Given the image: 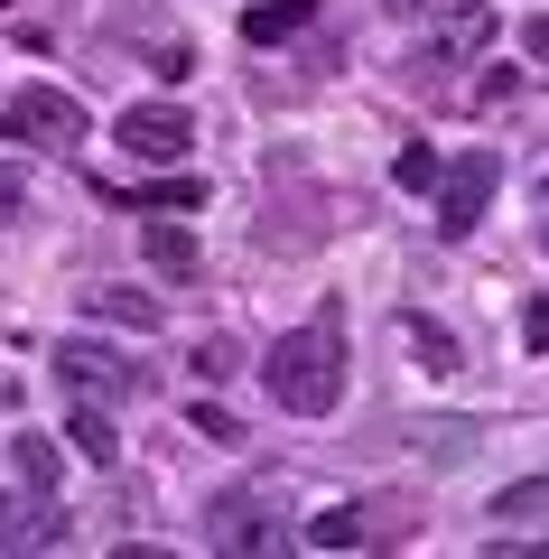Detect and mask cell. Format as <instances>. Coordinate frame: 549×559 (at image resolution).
<instances>
[{
	"label": "cell",
	"instance_id": "obj_1",
	"mask_svg": "<svg viewBox=\"0 0 549 559\" xmlns=\"http://www.w3.org/2000/svg\"><path fill=\"white\" fill-rule=\"evenodd\" d=\"M261 382H271L279 411L326 419L335 401H345V318H335V308H317L308 326H289V336L261 355Z\"/></svg>",
	"mask_w": 549,
	"mask_h": 559
},
{
	"label": "cell",
	"instance_id": "obj_2",
	"mask_svg": "<svg viewBox=\"0 0 549 559\" xmlns=\"http://www.w3.org/2000/svg\"><path fill=\"white\" fill-rule=\"evenodd\" d=\"M57 382H65V401L121 411V401L140 392V364H131V355H112V345H94V336H65V345H57Z\"/></svg>",
	"mask_w": 549,
	"mask_h": 559
},
{
	"label": "cell",
	"instance_id": "obj_3",
	"mask_svg": "<svg viewBox=\"0 0 549 559\" xmlns=\"http://www.w3.org/2000/svg\"><path fill=\"white\" fill-rule=\"evenodd\" d=\"M0 131H20V140H38V150H65V159H75L84 150V103L57 94V84H20V94L0 103Z\"/></svg>",
	"mask_w": 549,
	"mask_h": 559
},
{
	"label": "cell",
	"instance_id": "obj_4",
	"mask_svg": "<svg viewBox=\"0 0 549 559\" xmlns=\"http://www.w3.org/2000/svg\"><path fill=\"white\" fill-rule=\"evenodd\" d=\"M493 187H503V168H493V150H466V159H447L438 168V234H475L485 224V205H493Z\"/></svg>",
	"mask_w": 549,
	"mask_h": 559
},
{
	"label": "cell",
	"instance_id": "obj_5",
	"mask_svg": "<svg viewBox=\"0 0 549 559\" xmlns=\"http://www.w3.org/2000/svg\"><path fill=\"white\" fill-rule=\"evenodd\" d=\"M65 540V503L57 485H0V550H57Z\"/></svg>",
	"mask_w": 549,
	"mask_h": 559
},
{
	"label": "cell",
	"instance_id": "obj_6",
	"mask_svg": "<svg viewBox=\"0 0 549 559\" xmlns=\"http://www.w3.org/2000/svg\"><path fill=\"white\" fill-rule=\"evenodd\" d=\"M205 532H215V550H289V522L271 513V503H252V495H224L215 513H205Z\"/></svg>",
	"mask_w": 549,
	"mask_h": 559
},
{
	"label": "cell",
	"instance_id": "obj_7",
	"mask_svg": "<svg viewBox=\"0 0 549 559\" xmlns=\"http://www.w3.org/2000/svg\"><path fill=\"white\" fill-rule=\"evenodd\" d=\"M112 131H121L131 159H187V150H196V121L177 112V103H140V112H121Z\"/></svg>",
	"mask_w": 549,
	"mask_h": 559
},
{
	"label": "cell",
	"instance_id": "obj_8",
	"mask_svg": "<svg viewBox=\"0 0 549 559\" xmlns=\"http://www.w3.org/2000/svg\"><path fill=\"white\" fill-rule=\"evenodd\" d=\"M493 47V10H456L447 28H438V47L419 57V75H456V66H475Z\"/></svg>",
	"mask_w": 549,
	"mask_h": 559
},
{
	"label": "cell",
	"instance_id": "obj_9",
	"mask_svg": "<svg viewBox=\"0 0 549 559\" xmlns=\"http://www.w3.org/2000/svg\"><path fill=\"white\" fill-rule=\"evenodd\" d=\"M84 318H103V326H150V336H158V299H150V289H131V280H94V289H84Z\"/></svg>",
	"mask_w": 549,
	"mask_h": 559
},
{
	"label": "cell",
	"instance_id": "obj_10",
	"mask_svg": "<svg viewBox=\"0 0 549 559\" xmlns=\"http://www.w3.org/2000/svg\"><path fill=\"white\" fill-rule=\"evenodd\" d=\"M308 20H317V0H261V10H242V38H252V47H279V38H298Z\"/></svg>",
	"mask_w": 549,
	"mask_h": 559
},
{
	"label": "cell",
	"instance_id": "obj_11",
	"mask_svg": "<svg viewBox=\"0 0 549 559\" xmlns=\"http://www.w3.org/2000/svg\"><path fill=\"white\" fill-rule=\"evenodd\" d=\"M363 532H373V522L354 513V503H335V513L298 522V540H308V550H363Z\"/></svg>",
	"mask_w": 549,
	"mask_h": 559
},
{
	"label": "cell",
	"instance_id": "obj_12",
	"mask_svg": "<svg viewBox=\"0 0 549 559\" xmlns=\"http://www.w3.org/2000/svg\"><path fill=\"white\" fill-rule=\"evenodd\" d=\"M65 439H75V457H94V466H112V457H121V439H112V419H103L94 401H75V411H65Z\"/></svg>",
	"mask_w": 549,
	"mask_h": 559
},
{
	"label": "cell",
	"instance_id": "obj_13",
	"mask_svg": "<svg viewBox=\"0 0 549 559\" xmlns=\"http://www.w3.org/2000/svg\"><path fill=\"white\" fill-rule=\"evenodd\" d=\"M150 271H158V280H196V271H205L196 242H187V224H150Z\"/></svg>",
	"mask_w": 549,
	"mask_h": 559
},
{
	"label": "cell",
	"instance_id": "obj_14",
	"mask_svg": "<svg viewBox=\"0 0 549 559\" xmlns=\"http://www.w3.org/2000/svg\"><path fill=\"white\" fill-rule=\"evenodd\" d=\"M10 466H20L28 485H57V476H65V457H57V439H38V429H28V439H10Z\"/></svg>",
	"mask_w": 549,
	"mask_h": 559
},
{
	"label": "cell",
	"instance_id": "obj_15",
	"mask_svg": "<svg viewBox=\"0 0 549 559\" xmlns=\"http://www.w3.org/2000/svg\"><path fill=\"white\" fill-rule=\"evenodd\" d=\"M410 355L429 364V373H456V364H466V355H456V336H447L438 318H410Z\"/></svg>",
	"mask_w": 549,
	"mask_h": 559
},
{
	"label": "cell",
	"instance_id": "obj_16",
	"mask_svg": "<svg viewBox=\"0 0 549 559\" xmlns=\"http://www.w3.org/2000/svg\"><path fill=\"white\" fill-rule=\"evenodd\" d=\"M112 197H121V205H196L205 187H196V178H158V187H112Z\"/></svg>",
	"mask_w": 549,
	"mask_h": 559
},
{
	"label": "cell",
	"instance_id": "obj_17",
	"mask_svg": "<svg viewBox=\"0 0 549 559\" xmlns=\"http://www.w3.org/2000/svg\"><path fill=\"white\" fill-rule=\"evenodd\" d=\"M401 187L410 197H438V150H401Z\"/></svg>",
	"mask_w": 549,
	"mask_h": 559
},
{
	"label": "cell",
	"instance_id": "obj_18",
	"mask_svg": "<svg viewBox=\"0 0 549 559\" xmlns=\"http://www.w3.org/2000/svg\"><path fill=\"white\" fill-rule=\"evenodd\" d=\"M540 503H549V485H512V495L493 503V522H530V513H540Z\"/></svg>",
	"mask_w": 549,
	"mask_h": 559
},
{
	"label": "cell",
	"instance_id": "obj_19",
	"mask_svg": "<svg viewBox=\"0 0 549 559\" xmlns=\"http://www.w3.org/2000/svg\"><path fill=\"white\" fill-rule=\"evenodd\" d=\"M196 429H205V439H224V448H234V439H242V419H234V411H224V401H196Z\"/></svg>",
	"mask_w": 549,
	"mask_h": 559
},
{
	"label": "cell",
	"instance_id": "obj_20",
	"mask_svg": "<svg viewBox=\"0 0 549 559\" xmlns=\"http://www.w3.org/2000/svg\"><path fill=\"white\" fill-rule=\"evenodd\" d=\"M20 205H28V178H20V168H0V224L20 215Z\"/></svg>",
	"mask_w": 549,
	"mask_h": 559
},
{
	"label": "cell",
	"instance_id": "obj_21",
	"mask_svg": "<svg viewBox=\"0 0 549 559\" xmlns=\"http://www.w3.org/2000/svg\"><path fill=\"white\" fill-rule=\"evenodd\" d=\"M522 47H530V66H549V10H540V20L522 28Z\"/></svg>",
	"mask_w": 549,
	"mask_h": 559
},
{
	"label": "cell",
	"instance_id": "obj_22",
	"mask_svg": "<svg viewBox=\"0 0 549 559\" xmlns=\"http://www.w3.org/2000/svg\"><path fill=\"white\" fill-rule=\"evenodd\" d=\"M373 10H392V20H419V10H438V0H373Z\"/></svg>",
	"mask_w": 549,
	"mask_h": 559
},
{
	"label": "cell",
	"instance_id": "obj_23",
	"mask_svg": "<svg viewBox=\"0 0 549 559\" xmlns=\"http://www.w3.org/2000/svg\"><path fill=\"white\" fill-rule=\"evenodd\" d=\"M540 197H549V187H540Z\"/></svg>",
	"mask_w": 549,
	"mask_h": 559
}]
</instances>
